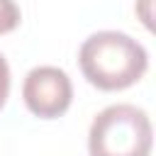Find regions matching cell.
Returning a JSON list of instances; mask_svg holds the SVG:
<instances>
[{"instance_id": "cell-1", "label": "cell", "mask_w": 156, "mask_h": 156, "mask_svg": "<svg viewBox=\"0 0 156 156\" xmlns=\"http://www.w3.org/2000/svg\"><path fill=\"white\" fill-rule=\"evenodd\" d=\"M78 63L90 85L100 90H124L146 73L149 54L129 34L102 29L80 44Z\"/></svg>"}, {"instance_id": "cell-2", "label": "cell", "mask_w": 156, "mask_h": 156, "mask_svg": "<svg viewBox=\"0 0 156 156\" xmlns=\"http://www.w3.org/2000/svg\"><path fill=\"white\" fill-rule=\"evenodd\" d=\"M154 129L149 115L129 102L100 110L88 129L90 156H149Z\"/></svg>"}, {"instance_id": "cell-3", "label": "cell", "mask_w": 156, "mask_h": 156, "mask_svg": "<svg viewBox=\"0 0 156 156\" xmlns=\"http://www.w3.org/2000/svg\"><path fill=\"white\" fill-rule=\"evenodd\" d=\"M22 98L27 110L39 119H56L71 107L73 83L58 66H37L24 76Z\"/></svg>"}, {"instance_id": "cell-4", "label": "cell", "mask_w": 156, "mask_h": 156, "mask_svg": "<svg viewBox=\"0 0 156 156\" xmlns=\"http://www.w3.org/2000/svg\"><path fill=\"white\" fill-rule=\"evenodd\" d=\"M20 7L15 0H0V34L12 32L20 24Z\"/></svg>"}, {"instance_id": "cell-5", "label": "cell", "mask_w": 156, "mask_h": 156, "mask_svg": "<svg viewBox=\"0 0 156 156\" xmlns=\"http://www.w3.org/2000/svg\"><path fill=\"white\" fill-rule=\"evenodd\" d=\"M7 95H10V66H7L5 56L0 54V110L7 100Z\"/></svg>"}]
</instances>
